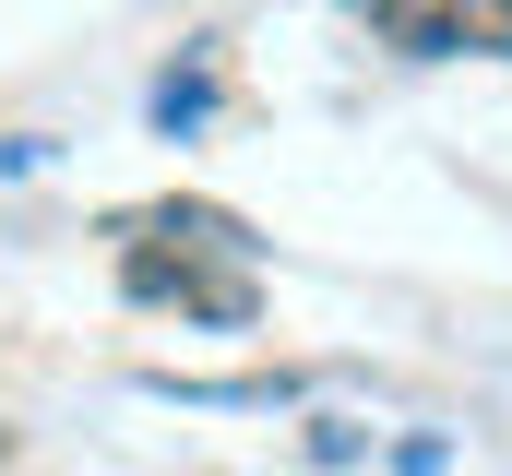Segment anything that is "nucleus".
<instances>
[{
    "label": "nucleus",
    "mask_w": 512,
    "mask_h": 476,
    "mask_svg": "<svg viewBox=\"0 0 512 476\" xmlns=\"http://www.w3.org/2000/svg\"><path fill=\"white\" fill-rule=\"evenodd\" d=\"M358 12L417 60H465V48L512 60V0H358Z\"/></svg>",
    "instance_id": "f257e3e1"
},
{
    "label": "nucleus",
    "mask_w": 512,
    "mask_h": 476,
    "mask_svg": "<svg viewBox=\"0 0 512 476\" xmlns=\"http://www.w3.org/2000/svg\"><path fill=\"white\" fill-rule=\"evenodd\" d=\"M131 298H179V310H203V322H251V286H215V274H191L179 250H131Z\"/></svg>",
    "instance_id": "f03ea898"
}]
</instances>
